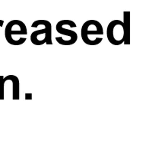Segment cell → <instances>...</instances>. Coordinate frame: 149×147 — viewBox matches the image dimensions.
Segmentation results:
<instances>
[{
	"label": "cell",
	"instance_id": "cell-1",
	"mask_svg": "<svg viewBox=\"0 0 149 147\" xmlns=\"http://www.w3.org/2000/svg\"><path fill=\"white\" fill-rule=\"evenodd\" d=\"M40 25H43V29L34 31L31 35V41L35 45H42L43 44L53 45L52 42V25L47 20H37L31 25L32 28H37Z\"/></svg>",
	"mask_w": 149,
	"mask_h": 147
},
{
	"label": "cell",
	"instance_id": "cell-2",
	"mask_svg": "<svg viewBox=\"0 0 149 147\" xmlns=\"http://www.w3.org/2000/svg\"><path fill=\"white\" fill-rule=\"evenodd\" d=\"M107 37L113 45H120L125 42L126 30L123 22L120 20H113L109 23L107 29Z\"/></svg>",
	"mask_w": 149,
	"mask_h": 147
},
{
	"label": "cell",
	"instance_id": "cell-3",
	"mask_svg": "<svg viewBox=\"0 0 149 147\" xmlns=\"http://www.w3.org/2000/svg\"><path fill=\"white\" fill-rule=\"evenodd\" d=\"M28 30L25 24L20 20H12L8 22L5 29V37L8 43L12 45H18L15 37L16 35H27Z\"/></svg>",
	"mask_w": 149,
	"mask_h": 147
},
{
	"label": "cell",
	"instance_id": "cell-4",
	"mask_svg": "<svg viewBox=\"0 0 149 147\" xmlns=\"http://www.w3.org/2000/svg\"><path fill=\"white\" fill-rule=\"evenodd\" d=\"M104 28L100 22L96 20H88L83 24L81 30L82 41L86 45H92L90 41L91 35H103Z\"/></svg>",
	"mask_w": 149,
	"mask_h": 147
},
{
	"label": "cell",
	"instance_id": "cell-5",
	"mask_svg": "<svg viewBox=\"0 0 149 147\" xmlns=\"http://www.w3.org/2000/svg\"><path fill=\"white\" fill-rule=\"evenodd\" d=\"M65 23H66V19L61 20V21H59L56 24V28L57 32L59 33V34H62L65 36H69V40H70V44L72 45L74 44L77 42V40H78V35L73 30H70L68 29V28H64V25H65Z\"/></svg>",
	"mask_w": 149,
	"mask_h": 147
},
{
	"label": "cell",
	"instance_id": "cell-6",
	"mask_svg": "<svg viewBox=\"0 0 149 147\" xmlns=\"http://www.w3.org/2000/svg\"><path fill=\"white\" fill-rule=\"evenodd\" d=\"M8 81L12 82V99L19 100L20 99V82L19 79L17 76L10 75L6 76Z\"/></svg>",
	"mask_w": 149,
	"mask_h": 147
},
{
	"label": "cell",
	"instance_id": "cell-7",
	"mask_svg": "<svg viewBox=\"0 0 149 147\" xmlns=\"http://www.w3.org/2000/svg\"><path fill=\"white\" fill-rule=\"evenodd\" d=\"M123 24L126 30V38L123 44L130 45V12H123Z\"/></svg>",
	"mask_w": 149,
	"mask_h": 147
},
{
	"label": "cell",
	"instance_id": "cell-8",
	"mask_svg": "<svg viewBox=\"0 0 149 147\" xmlns=\"http://www.w3.org/2000/svg\"><path fill=\"white\" fill-rule=\"evenodd\" d=\"M8 81L6 77L0 75V100H4V88L5 83Z\"/></svg>",
	"mask_w": 149,
	"mask_h": 147
},
{
	"label": "cell",
	"instance_id": "cell-9",
	"mask_svg": "<svg viewBox=\"0 0 149 147\" xmlns=\"http://www.w3.org/2000/svg\"><path fill=\"white\" fill-rule=\"evenodd\" d=\"M32 99V93H25V100H31Z\"/></svg>",
	"mask_w": 149,
	"mask_h": 147
},
{
	"label": "cell",
	"instance_id": "cell-10",
	"mask_svg": "<svg viewBox=\"0 0 149 147\" xmlns=\"http://www.w3.org/2000/svg\"><path fill=\"white\" fill-rule=\"evenodd\" d=\"M4 24V21L3 20H0V27H2Z\"/></svg>",
	"mask_w": 149,
	"mask_h": 147
}]
</instances>
